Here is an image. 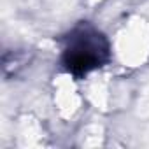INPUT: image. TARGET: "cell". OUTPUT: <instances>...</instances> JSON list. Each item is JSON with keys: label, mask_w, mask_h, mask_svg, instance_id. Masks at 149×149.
Returning a JSON list of instances; mask_svg holds the SVG:
<instances>
[{"label": "cell", "mask_w": 149, "mask_h": 149, "mask_svg": "<svg viewBox=\"0 0 149 149\" xmlns=\"http://www.w3.org/2000/svg\"><path fill=\"white\" fill-rule=\"evenodd\" d=\"M60 63L74 79L105 67L112 58V46L107 35L90 21H79L61 37Z\"/></svg>", "instance_id": "obj_1"}]
</instances>
